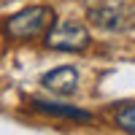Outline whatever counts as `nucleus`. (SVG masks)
<instances>
[{
    "label": "nucleus",
    "mask_w": 135,
    "mask_h": 135,
    "mask_svg": "<svg viewBox=\"0 0 135 135\" xmlns=\"http://www.w3.org/2000/svg\"><path fill=\"white\" fill-rule=\"evenodd\" d=\"M51 25H54V8L51 6H27V8L8 16L3 30L14 41H30V38H38L43 32H49Z\"/></svg>",
    "instance_id": "2"
},
{
    "label": "nucleus",
    "mask_w": 135,
    "mask_h": 135,
    "mask_svg": "<svg viewBox=\"0 0 135 135\" xmlns=\"http://www.w3.org/2000/svg\"><path fill=\"white\" fill-rule=\"evenodd\" d=\"M89 43H92L89 30L76 19H60L46 32V46L62 54H81L89 49Z\"/></svg>",
    "instance_id": "3"
},
{
    "label": "nucleus",
    "mask_w": 135,
    "mask_h": 135,
    "mask_svg": "<svg viewBox=\"0 0 135 135\" xmlns=\"http://www.w3.org/2000/svg\"><path fill=\"white\" fill-rule=\"evenodd\" d=\"M30 105L41 111V114H49V116H57V119H68V122H92V114L84 108H76V105H65V103H51V100H41V97H32Z\"/></svg>",
    "instance_id": "5"
},
{
    "label": "nucleus",
    "mask_w": 135,
    "mask_h": 135,
    "mask_svg": "<svg viewBox=\"0 0 135 135\" xmlns=\"http://www.w3.org/2000/svg\"><path fill=\"white\" fill-rule=\"evenodd\" d=\"M116 124L124 132H135V103H127L116 111Z\"/></svg>",
    "instance_id": "6"
},
{
    "label": "nucleus",
    "mask_w": 135,
    "mask_h": 135,
    "mask_svg": "<svg viewBox=\"0 0 135 135\" xmlns=\"http://www.w3.org/2000/svg\"><path fill=\"white\" fill-rule=\"evenodd\" d=\"M86 16L105 32H124L135 27V0H86Z\"/></svg>",
    "instance_id": "1"
},
{
    "label": "nucleus",
    "mask_w": 135,
    "mask_h": 135,
    "mask_svg": "<svg viewBox=\"0 0 135 135\" xmlns=\"http://www.w3.org/2000/svg\"><path fill=\"white\" fill-rule=\"evenodd\" d=\"M41 86L49 89V92H54V95H73L76 89H78V70H76L73 65L54 68V70L43 73Z\"/></svg>",
    "instance_id": "4"
}]
</instances>
